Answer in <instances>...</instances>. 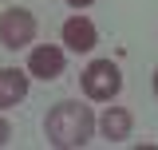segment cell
<instances>
[{
  "label": "cell",
  "mask_w": 158,
  "mask_h": 150,
  "mask_svg": "<svg viewBox=\"0 0 158 150\" xmlns=\"http://www.w3.org/2000/svg\"><path fill=\"white\" fill-rule=\"evenodd\" d=\"M91 131H95V119L83 103H59L52 107L48 123H44V134L48 142L59 150H75V146H87L91 142Z\"/></svg>",
  "instance_id": "cell-1"
},
{
  "label": "cell",
  "mask_w": 158,
  "mask_h": 150,
  "mask_svg": "<svg viewBox=\"0 0 158 150\" xmlns=\"http://www.w3.org/2000/svg\"><path fill=\"white\" fill-rule=\"evenodd\" d=\"M118 87H123V75L111 59H95V63H87V71H83V91L87 99H95V103H107V99H115Z\"/></svg>",
  "instance_id": "cell-2"
},
{
  "label": "cell",
  "mask_w": 158,
  "mask_h": 150,
  "mask_svg": "<svg viewBox=\"0 0 158 150\" xmlns=\"http://www.w3.org/2000/svg\"><path fill=\"white\" fill-rule=\"evenodd\" d=\"M36 36V16L32 12H24V8H8L4 16H0V44L4 48H24V44H32Z\"/></svg>",
  "instance_id": "cell-3"
},
{
  "label": "cell",
  "mask_w": 158,
  "mask_h": 150,
  "mask_svg": "<svg viewBox=\"0 0 158 150\" xmlns=\"http://www.w3.org/2000/svg\"><path fill=\"white\" fill-rule=\"evenodd\" d=\"M28 71L36 75V79H56V75H63V52L59 48H36L32 56H28Z\"/></svg>",
  "instance_id": "cell-4"
},
{
  "label": "cell",
  "mask_w": 158,
  "mask_h": 150,
  "mask_svg": "<svg viewBox=\"0 0 158 150\" xmlns=\"http://www.w3.org/2000/svg\"><path fill=\"white\" fill-rule=\"evenodd\" d=\"M63 44H67L71 52H91V48H95V24L87 16H71L63 24Z\"/></svg>",
  "instance_id": "cell-5"
},
{
  "label": "cell",
  "mask_w": 158,
  "mask_h": 150,
  "mask_svg": "<svg viewBox=\"0 0 158 150\" xmlns=\"http://www.w3.org/2000/svg\"><path fill=\"white\" fill-rule=\"evenodd\" d=\"M28 95V75L16 67H0V107H16Z\"/></svg>",
  "instance_id": "cell-6"
},
{
  "label": "cell",
  "mask_w": 158,
  "mask_h": 150,
  "mask_svg": "<svg viewBox=\"0 0 158 150\" xmlns=\"http://www.w3.org/2000/svg\"><path fill=\"white\" fill-rule=\"evenodd\" d=\"M99 131H103V138H111V142L131 138V111H123V107H107V115L99 119Z\"/></svg>",
  "instance_id": "cell-7"
},
{
  "label": "cell",
  "mask_w": 158,
  "mask_h": 150,
  "mask_svg": "<svg viewBox=\"0 0 158 150\" xmlns=\"http://www.w3.org/2000/svg\"><path fill=\"white\" fill-rule=\"evenodd\" d=\"M8 134H12V127H8V123H4V119H0V146H4V142H8Z\"/></svg>",
  "instance_id": "cell-8"
},
{
  "label": "cell",
  "mask_w": 158,
  "mask_h": 150,
  "mask_svg": "<svg viewBox=\"0 0 158 150\" xmlns=\"http://www.w3.org/2000/svg\"><path fill=\"white\" fill-rule=\"evenodd\" d=\"M71 8H87V4H95V0H67Z\"/></svg>",
  "instance_id": "cell-9"
},
{
  "label": "cell",
  "mask_w": 158,
  "mask_h": 150,
  "mask_svg": "<svg viewBox=\"0 0 158 150\" xmlns=\"http://www.w3.org/2000/svg\"><path fill=\"white\" fill-rule=\"evenodd\" d=\"M154 95H158V71H154Z\"/></svg>",
  "instance_id": "cell-10"
}]
</instances>
